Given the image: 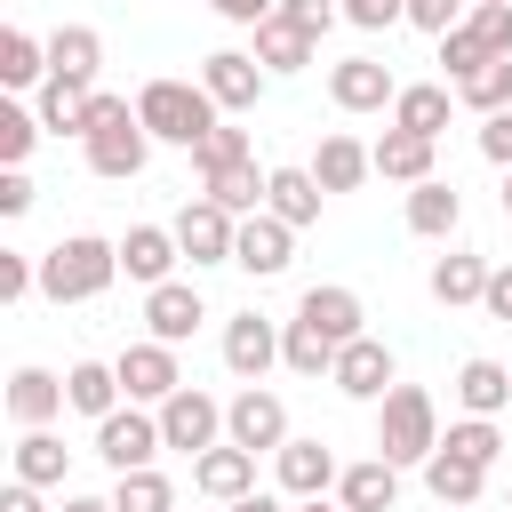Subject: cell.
Masks as SVG:
<instances>
[{"instance_id":"obj_1","label":"cell","mask_w":512,"mask_h":512,"mask_svg":"<svg viewBox=\"0 0 512 512\" xmlns=\"http://www.w3.org/2000/svg\"><path fill=\"white\" fill-rule=\"evenodd\" d=\"M112 272H120V240H96V232H72V240H56V248L40 256V288H48L56 304L104 296Z\"/></svg>"},{"instance_id":"obj_2","label":"cell","mask_w":512,"mask_h":512,"mask_svg":"<svg viewBox=\"0 0 512 512\" xmlns=\"http://www.w3.org/2000/svg\"><path fill=\"white\" fill-rule=\"evenodd\" d=\"M144 152H152L144 112H128V96H96V112H88V168L96 176H136Z\"/></svg>"},{"instance_id":"obj_3","label":"cell","mask_w":512,"mask_h":512,"mask_svg":"<svg viewBox=\"0 0 512 512\" xmlns=\"http://www.w3.org/2000/svg\"><path fill=\"white\" fill-rule=\"evenodd\" d=\"M376 448H384L392 464H424V456L440 448V408H432V392H424V384H392V392H384Z\"/></svg>"},{"instance_id":"obj_4","label":"cell","mask_w":512,"mask_h":512,"mask_svg":"<svg viewBox=\"0 0 512 512\" xmlns=\"http://www.w3.org/2000/svg\"><path fill=\"white\" fill-rule=\"evenodd\" d=\"M136 112H144V128H152L160 144H200V136L216 128V96L192 88V80H144Z\"/></svg>"},{"instance_id":"obj_5","label":"cell","mask_w":512,"mask_h":512,"mask_svg":"<svg viewBox=\"0 0 512 512\" xmlns=\"http://www.w3.org/2000/svg\"><path fill=\"white\" fill-rule=\"evenodd\" d=\"M176 240H184V256L192 264H232V240H240V216L224 208V200H184V216H176Z\"/></svg>"},{"instance_id":"obj_6","label":"cell","mask_w":512,"mask_h":512,"mask_svg":"<svg viewBox=\"0 0 512 512\" xmlns=\"http://www.w3.org/2000/svg\"><path fill=\"white\" fill-rule=\"evenodd\" d=\"M152 448H168V432H160L152 416H136V408H112V416H96V456H104L112 472H136V464H152Z\"/></svg>"},{"instance_id":"obj_7","label":"cell","mask_w":512,"mask_h":512,"mask_svg":"<svg viewBox=\"0 0 512 512\" xmlns=\"http://www.w3.org/2000/svg\"><path fill=\"white\" fill-rule=\"evenodd\" d=\"M288 248H296V224H288V216H272V208H256V216H240L232 264H248L256 280H272V272H288Z\"/></svg>"},{"instance_id":"obj_8","label":"cell","mask_w":512,"mask_h":512,"mask_svg":"<svg viewBox=\"0 0 512 512\" xmlns=\"http://www.w3.org/2000/svg\"><path fill=\"white\" fill-rule=\"evenodd\" d=\"M112 368H120V392H128V400H176V392H184L176 344H160V336H152V344H128Z\"/></svg>"},{"instance_id":"obj_9","label":"cell","mask_w":512,"mask_h":512,"mask_svg":"<svg viewBox=\"0 0 512 512\" xmlns=\"http://www.w3.org/2000/svg\"><path fill=\"white\" fill-rule=\"evenodd\" d=\"M176 256H184L176 224H136V232L120 240V272H128V280H144V288H160V280L176 272Z\"/></svg>"},{"instance_id":"obj_10","label":"cell","mask_w":512,"mask_h":512,"mask_svg":"<svg viewBox=\"0 0 512 512\" xmlns=\"http://www.w3.org/2000/svg\"><path fill=\"white\" fill-rule=\"evenodd\" d=\"M280 360V336H272V320L264 312H240L232 328H224V368L240 376V384H264V368Z\"/></svg>"},{"instance_id":"obj_11","label":"cell","mask_w":512,"mask_h":512,"mask_svg":"<svg viewBox=\"0 0 512 512\" xmlns=\"http://www.w3.org/2000/svg\"><path fill=\"white\" fill-rule=\"evenodd\" d=\"M336 392H352V400H384L392 392V352L376 344V336H352L344 352H336V376H328Z\"/></svg>"},{"instance_id":"obj_12","label":"cell","mask_w":512,"mask_h":512,"mask_svg":"<svg viewBox=\"0 0 512 512\" xmlns=\"http://www.w3.org/2000/svg\"><path fill=\"white\" fill-rule=\"evenodd\" d=\"M192 480H200V496H216V504H240V496H256V448H200V464H192Z\"/></svg>"},{"instance_id":"obj_13","label":"cell","mask_w":512,"mask_h":512,"mask_svg":"<svg viewBox=\"0 0 512 512\" xmlns=\"http://www.w3.org/2000/svg\"><path fill=\"white\" fill-rule=\"evenodd\" d=\"M200 88H208L224 112H248V104L264 96V64H256V56H240V48H216V56H208V72H200Z\"/></svg>"},{"instance_id":"obj_14","label":"cell","mask_w":512,"mask_h":512,"mask_svg":"<svg viewBox=\"0 0 512 512\" xmlns=\"http://www.w3.org/2000/svg\"><path fill=\"white\" fill-rule=\"evenodd\" d=\"M328 96H336L344 112H384L400 88H392V72H384L376 56H344V64L328 72Z\"/></svg>"},{"instance_id":"obj_15","label":"cell","mask_w":512,"mask_h":512,"mask_svg":"<svg viewBox=\"0 0 512 512\" xmlns=\"http://www.w3.org/2000/svg\"><path fill=\"white\" fill-rule=\"evenodd\" d=\"M216 424H224V408L208 400V392H176V400H160V432H168V448H216Z\"/></svg>"},{"instance_id":"obj_16","label":"cell","mask_w":512,"mask_h":512,"mask_svg":"<svg viewBox=\"0 0 512 512\" xmlns=\"http://www.w3.org/2000/svg\"><path fill=\"white\" fill-rule=\"evenodd\" d=\"M224 424H232V440H240V448H280V440H288V408H280L264 384H248V392L224 408Z\"/></svg>"},{"instance_id":"obj_17","label":"cell","mask_w":512,"mask_h":512,"mask_svg":"<svg viewBox=\"0 0 512 512\" xmlns=\"http://www.w3.org/2000/svg\"><path fill=\"white\" fill-rule=\"evenodd\" d=\"M432 144H440V136H416V128L392 120L368 152H376V176H392V184H424V176H432Z\"/></svg>"},{"instance_id":"obj_18","label":"cell","mask_w":512,"mask_h":512,"mask_svg":"<svg viewBox=\"0 0 512 512\" xmlns=\"http://www.w3.org/2000/svg\"><path fill=\"white\" fill-rule=\"evenodd\" d=\"M144 320H152V336H160V344H184V336L208 320V304H200V288H184V280H160V288L144 296Z\"/></svg>"},{"instance_id":"obj_19","label":"cell","mask_w":512,"mask_h":512,"mask_svg":"<svg viewBox=\"0 0 512 512\" xmlns=\"http://www.w3.org/2000/svg\"><path fill=\"white\" fill-rule=\"evenodd\" d=\"M312 40H320V32H304L296 16L272 8V16L256 24V64H264V72H304V64H312Z\"/></svg>"},{"instance_id":"obj_20","label":"cell","mask_w":512,"mask_h":512,"mask_svg":"<svg viewBox=\"0 0 512 512\" xmlns=\"http://www.w3.org/2000/svg\"><path fill=\"white\" fill-rule=\"evenodd\" d=\"M88 112H96V80H64V72H48V88H40V128L88 136Z\"/></svg>"},{"instance_id":"obj_21","label":"cell","mask_w":512,"mask_h":512,"mask_svg":"<svg viewBox=\"0 0 512 512\" xmlns=\"http://www.w3.org/2000/svg\"><path fill=\"white\" fill-rule=\"evenodd\" d=\"M64 408L112 416V408H120V368H112V360H72V368H64Z\"/></svg>"},{"instance_id":"obj_22","label":"cell","mask_w":512,"mask_h":512,"mask_svg":"<svg viewBox=\"0 0 512 512\" xmlns=\"http://www.w3.org/2000/svg\"><path fill=\"white\" fill-rule=\"evenodd\" d=\"M96 64H104V32H96V24H56V32H48V72L96 80Z\"/></svg>"},{"instance_id":"obj_23","label":"cell","mask_w":512,"mask_h":512,"mask_svg":"<svg viewBox=\"0 0 512 512\" xmlns=\"http://www.w3.org/2000/svg\"><path fill=\"white\" fill-rule=\"evenodd\" d=\"M320 192H328V184H320L312 168H272V192H264V208H272V216H288V224L304 232V224H320Z\"/></svg>"},{"instance_id":"obj_24","label":"cell","mask_w":512,"mask_h":512,"mask_svg":"<svg viewBox=\"0 0 512 512\" xmlns=\"http://www.w3.org/2000/svg\"><path fill=\"white\" fill-rule=\"evenodd\" d=\"M56 408H64V384H56L48 368H16V376H8V416H16L24 432H40Z\"/></svg>"},{"instance_id":"obj_25","label":"cell","mask_w":512,"mask_h":512,"mask_svg":"<svg viewBox=\"0 0 512 512\" xmlns=\"http://www.w3.org/2000/svg\"><path fill=\"white\" fill-rule=\"evenodd\" d=\"M424 480H432V504H472L480 496V480H488V464H472V456H456L448 440L424 456Z\"/></svg>"},{"instance_id":"obj_26","label":"cell","mask_w":512,"mask_h":512,"mask_svg":"<svg viewBox=\"0 0 512 512\" xmlns=\"http://www.w3.org/2000/svg\"><path fill=\"white\" fill-rule=\"evenodd\" d=\"M368 168H376V152H368L360 136H320V152H312V176H320L328 192H352Z\"/></svg>"},{"instance_id":"obj_27","label":"cell","mask_w":512,"mask_h":512,"mask_svg":"<svg viewBox=\"0 0 512 512\" xmlns=\"http://www.w3.org/2000/svg\"><path fill=\"white\" fill-rule=\"evenodd\" d=\"M488 272H496V264H480L472 248H448V256L432 264V296H440V304H480V296H488Z\"/></svg>"},{"instance_id":"obj_28","label":"cell","mask_w":512,"mask_h":512,"mask_svg":"<svg viewBox=\"0 0 512 512\" xmlns=\"http://www.w3.org/2000/svg\"><path fill=\"white\" fill-rule=\"evenodd\" d=\"M328 480H336V456L320 440H280V488L288 496H320Z\"/></svg>"},{"instance_id":"obj_29","label":"cell","mask_w":512,"mask_h":512,"mask_svg":"<svg viewBox=\"0 0 512 512\" xmlns=\"http://www.w3.org/2000/svg\"><path fill=\"white\" fill-rule=\"evenodd\" d=\"M392 504H400V472H392V456H368V464L344 472V512H392Z\"/></svg>"},{"instance_id":"obj_30","label":"cell","mask_w":512,"mask_h":512,"mask_svg":"<svg viewBox=\"0 0 512 512\" xmlns=\"http://www.w3.org/2000/svg\"><path fill=\"white\" fill-rule=\"evenodd\" d=\"M456 400H464L472 416H496V408L512 400V360H464V368H456Z\"/></svg>"},{"instance_id":"obj_31","label":"cell","mask_w":512,"mask_h":512,"mask_svg":"<svg viewBox=\"0 0 512 512\" xmlns=\"http://www.w3.org/2000/svg\"><path fill=\"white\" fill-rule=\"evenodd\" d=\"M456 216H464V200H456L440 176H424V184L408 192V232H424V240H448V232H456Z\"/></svg>"},{"instance_id":"obj_32","label":"cell","mask_w":512,"mask_h":512,"mask_svg":"<svg viewBox=\"0 0 512 512\" xmlns=\"http://www.w3.org/2000/svg\"><path fill=\"white\" fill-rule=\"evenodd\" d=\"M296 320H312L320 336L352 344V336H360V296H352V288H312V296L296 304Z\"/></svg>"},{"instance_id":"obj_33","label":"cell","mask_w":512,"mask_h":512,"mask_svg":"<svg viewBox=\"0 0 512 512\" xmlns=\"http://www.w3.org/2000/svg\"><path fill=\"white\" fill-rule=\"evenodd\" d=\"M336 336H320L312 320H288V336H280V360L296 368V376H336Z\"/></svg>"},{"instance_id":"obj_34","label":"cell","mask_w":512,"mask_h":512,"mask_svg":"<svg viewBox=\"0 0 512 512\" xmlns=\"http://www.w3.org/2000/svg\"><path fill=\"white\" fill-rule=\"evenodd\" d=\"M264 192H272V176H256V160H232V168H216V176H208V200H224L232 216H256V208H264Z\"/></svg>"},{"instance_id":"obj_35","label":"cell","mask_w":512,"mask_h":512,"mask_svg":"<svg viewBox=\"0 0 512 512\" xmlns=\"http://www.w3.org/2000/svg\"><path fill=\"white\" fill-rule=\"evenodd\" d=\"M456 96H464L472 112H504V104H512V56H488V64H472V72L456 80Z\"/></svg>"},{"instance_id":"obj_36","label":"cell","mask_w":512,"mask_h":512,"mask_svg":"<svg viewBox=\"0 0 512 512\" xmlns=\"http://www.w3.org/2000/svg\"><path fill=\"white\" fill-rule=\"evenodd\" d=\"M40 72H48V40H32L24 24H8V32H0V80L24 88V80H40Z\"/></svg>"},{"instance_id":"obj_37","label":"cell","mask_w":512,"mask_h":512,"mask_svg":"<svg viewBox=\"0 0 512 512\" xmlns=\"http://www.w3.org/2000/svg\"><path fill=\"white\" fill-rule=\"evenodd\" d=\"M392 120L416 128V136H440V128H448V88H432V80H424V88H400V96H392Z\"/></svg>"},{"instance_id":"obj_38","label":"cell","mask_w":512,"mask_h":512,"mask_svg":"<svg viewBox=\"0 0 512 512\" xmlns=\"http://www.w3.org/2000/svg\"><path fill=\"white\" fill-rule=\"evenodd\" d=\"M16 480H32V488L64 480V440H56V432H24V440H16Z\"/></svg>"},{"instance_id":"obj_39","label":"cell","mask_w":512,"mask_h":512,"mask_svg":"<svg viewBox=\"0 0 512 512\" xmlns=\"http://www.w3.org/2000/svg\"><path fill=\"white\" fill-rule=\"evenodd\" d=\"M112 504H120V512H168V504H176V488H168V472H152V464H136V472H120V488H112Z\"/></svg>"},{"instance_id":"obj_40","label":"cell","mask_w":512,"mask_h":512,"mask_svg":"<svg viewBox=\"0 0 512 512\" xmlns=\"http://www.w3.org/2000/svg\"><path fill=\"white\" fill-rule=\"evenodd\" d=\"M448 448L472 456V464H496L504 456V432H496V416H464V424H448Z\"/></svg>"},{"instance_id":"obj_41","label":"cell","mask_w":512,"mask_h":512,"mask_svg":"<svg viewBox=\"0 0 512 512\" xmlns=\"http://www.w3.org/2000/svg\"><path fill=\"white\" fill-rule=\"evenodd\" d=\"M192 160H200V176H216V168H232V160H248V128H208L200 144H192Z\"/></svg>"},{"instance_id":"obj_42","label":"cell","mask_w":512,"mask_h":512,"mask_svg":"<svg viewBox=\"0 0 512 512\" xmlns=\"http://www.w3.org/2000/svg\"><path fill=\"white\" fill-rule=\"evenodd\" d=\"M472 32H480V48L488 56H512V0H472V16H464Z\"/></svg>"},{"instance_id":"obj_43","label":"cell","mask_w":512,"mask_h":512,"mask_svg":"<svg viewBox=\"0 0 512 512\" xmlns=\"http://www.w3.org/2000/svg\"><path fill=\"white\" fill-rule=\"evenodd\" d=\"M32 136H40V120H32L24 104H0V160H8V168H24Z\"/></svg>"},{"instance_id":"obj_44","label":"cell","mask_w":512,"mask_h":512,"mask_svg":"<svg viewBox=\"0 0 512 512\" xmlns=\"http://www.w3.org/2000/svg\"><path fill=\"white\" fill-rule=\"evenodd\" d=\"M440 64H448V80H464L472 64H488V48H480V32H472V24H456V32H440Z\"/></svg>"},{"instance_id":"obj_45","label":"cell","mask_w":512,"mask_h":512,"mask_svg":"<svg viewBox=\"0 0 512 512\" xmlns=\"http://www.w3.org/2000/svg\"><path fill=\"white\" fill-rule=\"evenodd\" d=\"M464 16H472V0H408V24H416V32H432V40H440V32H456Z\"/></svg>"},{"instance_id":"obj_46","label":"cell","mask_w":512,"mask_h":512,"mask_svg":"<svg viewBox=\"0 0 512 512\" xmlns=\"http://www.w3.org/2000/svg\"><path fill=\"white\" fill-rule=\"evenodd\" d=\"M344 16H352V24H368V32H384V24H400V16H408V0H344Z\"/></svg>"},{"instance_id":"obj_47","label":"cell","mask_w":512,"mask_h":512,"mask_svg":"<svg viewBox=\"0 0 512 512\" xmlns=\"http://www.w3.org/2000/svg\"><path fill=\"white\" fill-rule=\"evenodd\" d=\"M24 288H32V256H24V248H0V296L16 304Z\"/></svg>"},{"instance_id":"obj_48","label":"cell","mask_w":512,"mask_h":512,"mask_svg":"<svg viewBox=\"0 0 512 512\" xmlns=\"http://www.w3.org/2000/svg\"><path fill=\"white\" fill-rule=\"evenodd\" d=\"M480 152H488L496 168H512V112H488V128H480Z\"/></svg>"},{"instance_id":"obj_49","label":"cell","mask_w":512,"mask_h":512,"mask_svg":"<svg viewBox=\"0 0 512 512\" xmlns=\"http://www.w3.org/2000/svg\"><path fill=\"white\" fill-rule=\"evenodd\" d=\"M280 16H296L304 32H328L336 24V0H280Z\"/></svg>"},{"instance_id":"obj_50","label":"cell","mask_w":512,"mask_h":512,"mask_svg":"<svg viewBox=\"0 0 512 512\" xmlns=\"http://www.w3.org/2000/svg\"><path fill=\"white\" fill-rule=\"evenodd\" d=\"M24 208H32V176L8 168V176H0V216H24Z\"/></svg>"},{"instance_id":"obj_51","label":"cell","mask_w":512,"mask_h":512,"mask_svg":"<svg viewBox=\"0 0 512 512\" xmlns=\"http://www.w3.org/2000/svg\"><path fill=\"white\" fill-rule=\"evenodd\" d=\"M480 304H488V320H512V264L488 272V296H480Z\"/></svg>"},{"instance_id":"obj_52","label":"cell","mask_w":512,"mask_h":512,"mask_svg":"<svg viewBox=\"0 0 512 512\" xmlns=\"http://www.w3.org/2000/svg\"><path fill=\"white\" fill-rule=\"evenodd\" d=\"M208 8H216V16H232V24H264L280 0H208Z\"/></svg>"},{"instance_id":"obj_53","label":"cell","mask_w":512,"mask_h":512,"mask_svg":"<svg viewBox=\"0 0 512 512\" xmlns=\"http://www.w3.org/2000/svg\"><path fill=\"white\" fill-rule=\"evenodd\" d=\"M0 512H40V488H32V480H16V488L0 496Z\"/></svg>"},{"instance_id":"obj_54","label":"cell","mask_w":512,"mask_h":512,"mask_svg":"<svg viewBox=\"0 0 512 512\" xmlns=\"http://www.w3.org/2000/svg\"><path fill=\"white\" fill-rule=\"evenodd\" d=\"M64 512H120L112 496H64Z\"/></svg>"},{"instance_id":"obj_55","label":"cell","mask_w":512,"mask_h":512,"mask_svg":"<svg viewBox=\"0 0 512 512\" xmlns=\"http://www.w3.org/2000/svg\"><path fill=\"white\" fill-rule=\"evenodd\" d=\"M240 512H280V496H240Z\"/></svg>"},{"instance_id":"obj_56","label":"cell","mask_w":512,"mask_h":512,"mask_svg":"<svg viewBox=\"0 0 512 512\" xmlns=\"http://www.w3.org/2000/svg\"><path fill=\"white\" fill-rule=\"evenodd\" d=\"M304 512H344V504H320V496H304Z\"/></svg>"},{"instance_id":"obj_57","label":"cell","mask_w":512,"mask_h":512,"mask_svg":"<svg viewBox=\"0 0 512 512\" xmlns=\"http://www.w3.org/2000/svg\"><path fill=\"white\" fill-rule=\"evenodd\" d=\"M504 216H512V176H504Z\"/></svg>"},{"instance_id":"obj_58","label":"cell","mask_w":512,"mask_h":512,"mask_svg":"<svg viewBox=\"0 0 512 512\" xmlns=\"http://www.w3.org/2000/svg\"><path fill=\"white\" fill-rule=\"evenodd\" d=\"M440 512H464V504H440Z\"/></svg>"},{"instance_id":"obj_59","label":"cell","mask_w":512,"mask_h":512,"mask_svg":"<svg viewBox=\"0 0 512 512\" xmlns=\"http://www.w3.org/2000/svg\"><path fill=\"white\" fill-rule=\"evenodd\" d=\"M224 512H240V504H224Z\"/></svg>"}]
</instances>
